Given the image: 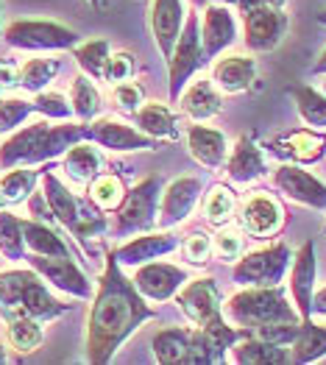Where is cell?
I'll return each instance as SVG.
<instances>
[{"mask_svg": "<svg viewBox=\"0 0 326 365\" xmlns=\"http://www.w3.org/2000/svg\"><path fill=\"white\" fill-rule=\"evenodd\" d=\"M324 232H326V226H324Z\"/></svg>", "mask_w": 326, "mask_h": 365, "instance_id": "e7e4bbea", "label": "cell"}, {"mask_svg": "<svg viewBox=\"0 0 326 365\" xmlns=\"http://www.w3.org/2000/svg\"><path fill=\"white\" fill-rule=\"evenodd\" d=\"M109 42L106 39H89L73 48V59L78 61V67L87 73L92 81H103L106 73V61H109Z\"/></svg>", "mask_w": 326, "mask_h": 365, "instance_id": "f35d334b", "label": "cell"}, {"mask_svg": "<svg viewBox=\"0 0 326 365\" xmlns=\"http://www.w3.org/2000/svg\"><path fill=\"white\" fill-rule=\"evenodd\" d=\"M9 360V354H6V346H0V363H6Z\"/></svg>", "mask_w": 326, "mask_h": 365, "instance_id": "6f0895ef", "label": "cell"}, {"mask_svg": "<svg viewBox=\"0 0 326 365\" xmlns=\"http://www.w3.org/2000/svg\"><path fill=\"white\" fill-rule=\"evenodd\" d=\"M240 223H243V232L245 235H254V237H273L282 223H285V210L276 198H270L265 192H251L243 207H240Z\"/></svg>", "mask_w": 326, "mask_h": 365, "instance_id": "e0dca14e", "label": "cell"}, {"mask_svg": "<svg viewBox=\"0 0 326 365\" xmlns=\"http://www.w3.org/2000/svg\"><path fill=\"white\" fill-rule=\"evenodd\" d=\"M290 346H293V351H290L293 363L307 365L321 360V357H326V327H318L312 318H304L296 340Z\"/></svg>", "mask_w": 326, "mask_h": 365, "instance_id": "1f68e13d", "label": "cell"}, {"mask_svg": "<svg viewBox=\"0 0 326 365\" xmlns=\"http://www.w3.org/2000/svg\"><path fill=\"white\" fill-rule=\"evenodd\" d=\"M212 3H223V6H232V3H238V0H212Z\"/></svg>", "mask_w": 326, "mask_h": 365, "instance_id": "680465c9", "label": "cell"}, {"mask_svg": "<svg viewBox=\"0 0 326 365\" xmlns=\"http://www.w3.org/2000/svg\"><path fill=\"white\" fill-rule=\"evenodd\" d=\"M134 120L140 125L143 134H148L159 143H173L178 140L181 128H178V118L170 112V106L165 103H143L137 112H134Z\"/></svg>", "mask_w": 326, "mask_h": 365, "instance_id": "83f0119b", "label": "cell"}, {"mask_svg": "<svg viewBox=\"0 0 326 365\" xmlns=\"http://www.w3.org/2000/svg\"><path fill=\"white\" fill-rule=\"evenodd\" d=\"M265 153L254 143V134H243L232 145V153L226 156V176L238 184H251L254 179L265 176Z\"/></svg>", "mask_w": 326, "mask_h": 365, "instance_id": "44dd1931", "label": "cell"}, {"mask_svg": "<svg viewBox=\"0 0 326 365\" xmlns=\"http://www.w3.org/2000/svg\"><path fill=\"white\" fill-rule=\"evenodd\" d=\"M184 26V9L181 0H153L151 6V34L165 59H170V51L176 45L178 34Z\"/></svg>", "mask_w": 326, "mask_h": 365, "instance_id": "7402d4cb", "label": "cell"}, {"mask_svg": "<svg viewBox=\"0 0 326 365\" xmlns=\"http://www.w3.org/2000/svg\"><path fill=\"white\" fill-rule=\"evenodd\" d=\"M29 268H34L51 287H56L76 299H92V284L87 274L76 265L73 257H45V254H26Z\"/></svg>", "mask_w": 326, "mask_h": 365, "instance_id": "7c38bea8", "label": "cell"}, {"mask_svg": "<svg viewBox=\"0 0 326 365\" xmlns=\"http://www.w3.org/2000/svg\"><path fill=\"white\" fill-rule=\"evenodd\" d=\"M70 309L45 287V279L31 271H3L0 274V318H36V321H54Z\"/></svg>", "mask_w": 326, "mask_h": 365, "instance_id": "3957f363", "label": "cell"}, {"mask_svg": "<svg viewBox=\"0 0 326 365\" xmlns=\"http://www.w3.org/2000/svg\"><path fill=\"white\" fill-rule=\"evenodd\" d=\"M45 332H42V321L36 318H14V321H6V343L20 351V354H31L42 346Z\"/></svg>", "mask_w": 326, "mask_h": 365, "instance_id": "8d00e7d4", "label": "cell"}, {"mask_svg": "<svg viewBox=\"0 0 326 365\" xmlns=\"http://www.w3.org/2000/svg\"><path fill=\"white\" fill-rule=\"evenodd\" d=\"M238 36V26L232 11L223 3H209L201 17V48H204V61L215 59L223 53Z\"/></svg>", "mask_w": 326, "mask_h": 365, "instance_id": "d6986e66", "label": "cell"}, {"mask_svg": "<svg viewBox=\"0 0 326 365\" xmlns=\"http://www.w3.org/2000/svg\"><path fill=\"white\" fill-rule=\"evenodd\" d=\"M61 73L59 59H29L20 67V87L31 95L48 90V84Z\"/></svg>", "mask_w": 326, "mask_h": 365, "instance_id": "ab89813d", "label": "cell"}, {"mask_svg": "<svg viewBox=\"0 0 326 365\" xmlns=\"http://www.w3.org/2000/svg\"><path fill=\"white\" fill-rule=\"evenodd\" d=\"M178 248H181V254H184V259H187L190 265L204 268L209 262V254H212V240H209L204 232H190Z\"/></svg>", "mask_w": 326, "mask_h": 365, "instance_id": "bcb514c9", "label": "cell"}, {"mask_svg": "<svg viewBox=\"0 0 326 365\" xmlns=\"http://www.w3.org/2000/svg\"><path fill=\"white\" fill-rule=\"evenodd\" d=\"M298 329H301V321H273V324H265L260 329H254L257 337H263L268 343H279V346H290L296 340Z\"/></svg>", "mask_w": 326, "mask_h": 365, "instance_id": "c3c4849f", "label": "cell"}, {"mask_svg": "<svg viewBox=\"0 0 326 365\" xmlns=\"http://www.w3.org/2000/svg\"><path fill=\"white\" fill-rule=\"evenodd\" d=\"M190 3H193V6H204L207 0H190Z\"/></svg>", "mask_w": 326, "mask_h": 365, "instance_id": "91938a15", "label": "cell"}, {"mask_svg": "<svg viewBox=\"0 0 326 365\" xmlns=\"http://www.w3.org/2000/svg\"><path fill=\"white\" fill-rule=\"evenodd\" d=\"M293 254L287 243H273L265 245L260 251H251L235 265V282L243 287H273L279 284L285 274L290 271Z\"/></svg>", "mask_w": 326, "mask_h": 365, "instance_id": "30bf717a", "label": "cell"}, {"mask_svg": "<svg viewBox=\"0 0 326 365\" xmlns=\"http://www.w3.org/2000/svg\"><path fill=\"white\" fill-rule=\"evenodd\" d=\"M178 103H181V112L193 120H209L215 118L220 109H223V95L215 87L212 78H201L195 81L187 92L178 95Z\"/></svg>", "mask_w": 326, "mask_h": 365, "instance_id": "4316f807", "label": "cell"}, {"mask_svg": "<svg viewBox=\"0 0 326 365\" xmlns=\"http://www.w3.org/2000/svg\"><path fill=\"white\" fill-rule=\"evenodd\" d=\"M153 315L156 312L146 304L134 282L120 271L115 251H109L87 318V360L92 365L109 363L120 346L140 329V324L151 321Z\"/></svg>", "mask_w": 326, "mask_h": 365, "instance_id": "6da1fadb", "label": "cell"}, {"mask_svg": "<svg viewBox=\"0 0 326 365\" xmlns=\"http://www.w3.org/2000/svg\"><path fill=\"white\" fill-rule=\"evenodd\" d=\"M23 237H26V248L31 254H45V257H73L67 243L51 229V223L42 220H23Z\"/></svg>", "mask_w": 326, "mask_h": 365, "instance_id": "4dcf8cb0", "label": "cell"}, {"mask_svg": "<svg viewBox=\"0 0 326 365\" xmlns=\"http://www.w3.org/2000/svg\"><path fill=\"white\" fill-rule=\"evenodd\" d=\"M29 210H31V217L34 220H42V223H56V217L51 212V204H48V198H45V192L39 190H34L29 195Z\"/></svg>", "mask_w": 326, "mask_h": 365, "instance_id": "f907efd6", "label": "cell"}, {"mask_svg": "<svg viewBox=\"0 0 326 365\" xmlns=\"http://www.w3.org/2000/svg\"><path fill=\"white\" fill-rule=\"evenodd\" d=\"M0 87H3V90L20 87V64L11 59V56L0 59Z\"/></svg>", "mask_w": 326, "mask_h": 365, "instance_id": "816d5d0a", "label": "cell"}, {"mask_svg": "<svg viewBox=\"0 0 326 365\" xmlns=\"http://www.w3.org/2000/svg\"><path fill=\"white\" fill-rule=\"evenodd\" d=\"M273 184L296 204H304L310 210L326 212V184L318 182L312 173H307L301 165L285 162L273 170Z\"/></svg>", "mask_w": 326, "mask_h": 365, "instance_id": "9a60e30c", "label": "cell"}, {"mask_svg": "<svg viewBox=\"0 0 326 365\" xmlns=\"http://www.w3.org/2000/svg\"><path fill=\"white\" fill-rule=\"evenodd\" d=\"M34 115V103L23 98H0V134H11Z\"/></svg>", "mask_w": 326, "mask_h": 365, "instance_id": "7bdbcfd3", "label": "cell"}, {"mask_svg": "<svg viewBox=\"0 0 326 365\" xmlns=\"http://www.w3.org/2000/svg\"><path fill=\"white\" fill-rule=\"evenodd\" d=\"M39 176H42L39 170H31L26 165L9 168V173L0 179V210H9L14 204L29 201V195L36 190Z\"/></svg>", "mask_w": 326, "mask_h": 365, "instance_id": "f546056e", "label": "cell"}, {"mask_svg": "<svg viewBox=\"0 0 326 365\" xmlns=\"http://www.w3.org/2000/svg\"><path fill=\"white\" fill-rule=\"evenodd\" d=\"M318 23H321V26H326V9H321V11H318Z\"/></svg>", "mask_w": 326, "mask_h": 365, "instance_id": "9f6ffc18", "label": "cell"}, {"mask_svg": "<svg viewBox=\"0 0 326 365\" xmlns=\"http://www.w3.org/2000/svg\"><path fill=\"white\" fill-rule=\"evenodd\" d=\"M324 92H326V81H324Z\"/></svg>", "mask_w": 326, "mask_h": 365, "instance_id": "be15d7a7", "label": "cell"}, {"mask_svg": "<svg viewBox=\"0 0 326 365\" xmlns=\"http://www.w3.org/2000/svg\"><path fill=\"white\" fill-rule=\"evenodd\" d=\"M223 315L243 329H260L273 321H301L298 309L290 304V299L285 296V290H279V284L273 287H245L235 293L232 299H226Z\"/></svg>", "mask_w": 326, "mask_h": 365, "instance_id": "5b68a950", "label": "cell"}, {"mask_svg": "<svg viewBox=\"0 0 326 365\" xmlns=\"http://www.w3.org/2000/svg\"><path fill=\"white\" fill-rule=\"evenodd\" d=\"M212 81L220 92L238 95V92H248L251 87H257V61L251 56H226L215 64L212 70Z\"/></svg>", "mask_w": 326, "mask_h": 365, "instance_id": "603a6c76", "label": "cell"}, {"mask_svg": "<svg viewBox=\"0 0 326 365\" xmlns=\"http://www.w3.org/2000/svg\"><path fill=\"white\" fill-rule=\"evenodd\" d=\"M39 182H42V192H45V198L51 204V212L56 217V223H61L67 232H73V226L78 220V212H81V201L70 192V187L61 182L56 173H51V168L42 170Z\"/></svg>", "mask_w": 326, "mask_h": 365, "instance_id": "484cf974", "label": "cell"}, {"mask_svg": "<svg viewBox=\"0 0 326 365\" xmlns=\"http://www.w3.org/2000/svg\"><path fill=\"white\" fill-rule=\"evenodd\" d=\"M312 315H324L326 318V287L312 293Z\"/></svg>", "mask_w": 326, "mask_h": 365, "instance_id": "f5cc1de1", "label": "cell"}, {"mask_svg": "<svg viewBox=\"0 0 326 365\" xmlns=\"http://www.w3.org/2000/svg\"><path fill=\"white\" fill-rule=\"evenodd\" d=\"M212 251L223 259V262H232V259H238L240 254H243V235H240L238 229H226L223 226V232L215 237V243H212Z\"/></svg>", "mask_w": 326, "mask_h": 365, "instance_id": "681fc988", "label": "cell"}, {"mask_svg": "<svg viewBox=\"0 0 326 365\" xmlns=\"http://www.w3.org/2000/svg\"><path fill=\"white\" fill-rule=\"evenodd\" d=\"M89 128V143H95L98 148L106 151H159L162 143L153 140L148 134H143L140 128H131L126 123L115 120V118H95L87 123Z\"/></svg>", "mask_w": 326, "mask_h": 365, "instance_id": "4fadbf2b", "label": "cell"}, {"mask_svg": "<svg viewBox=\"0 0 326 365\" xmlns=\"http://www.w3.org/2000/svg\"><path fill=\"white\" fill-rule=\"evenodd\" d=\"M134 73H137V59H134V53H128V51H115V53H109L103 81H109V84L115 87V84H123V81H131Z\"/></svg>", "mask_w": 326, "mask_h": 365, "instance_id": "f6af8a7d", "label": "cell"}, {"mask_svg": "<svg viewBox=\"0 0 326 365\" xmlns=\"http://www.w3.org/2000/svg\"><path fill=\"white\" fill-rule=\"evenodd\" d=\"M268 153L293 165H315L326 156V134L321 128H293L263 143Z\"/></svg>", "mask_w": 326, "mask_h": 365, "instance_id": "8fae6325", "label": "cell"}, {"mask_svg": "<svg viewBox=\"0 0 326 365\" xmlns=\"http://www.w3.org/2000/svg\"><path fill=\"white\" fill-rule=\"evenodd\" d=\"M187 148H190V156L207 170H218L226 162V151H229L223 131L209 128V125L187 128Z\"/></svg>", "mask_w": 326, "mask_h": 365, "instance_id": "cb8c5ba5", "label": "cell"}, {"mask_svg": "<svg viewBox=\"0 0 326 365\" xmlns=\"http://www.w3.org/2000/svg\"><path fill=\"white\" fill-rule=\"evenodd\" d=\"M34 103V112H39L42 118L48 120H70L73 118V106H70V98H64L61 92H36V98L31 101Z\"/></svg>", "mask_w": 326, "mask_h": 365, "instance_id": "ee69618b", "label": "cell"}, {"mask_svg": "<svg viewBox=\"0 0 326 365\" xmlns=\"http://www.w3.org/2000/svg\"><path fill=\"white\" fill-rule=\"evenodd\" d=\"M159 195H162V179L151 176L137 187H131L115 210V235H140L151 232L159 215Z\"/></svg>", "mask_w": 326, "mask_h": 365, "instance_id": "ba28073f", "label": "cell"}, {"mask_svg": "<svg viewBox=\"0 0 326 365\" xmlns=\"http://www.w3.org/2000/svg\"><path fill=\"white\" fill-rule=\"evenodd\" d=\"M26 237H23V220L9 210H0V254L6 259H26Z\"/></svg>", "mask_w": 326, "mask_h": 365, "instance_id": "60d3db41", "label": "cell"}, {"mask_svg": "<svg viewBox=\"0 0 326 365\" xmlns=\"http://www.w3.org/2000/svg\"><path fill=\"white\" fill-rule=\"evenodd\" d=\"M238 212V198L226 184H212L204 195V217L209 226L223 229L232 223V217Z\"/></svg>", "mask_w": 326, "mask_h": 365, "instance_id": "836d02e7", "label": "cell"}, {"mask_svg": "<svg viewBox=\"0 0 326 365\" xmlns=\"http://www.w3.org/2000/svg\"><path fill=\"white\" fill-rule=\"evenodd\" d=\"M265 3H270V6H276V9H285V6H287V0H265Z\"/></svg>", "mask_w": 326, "mask_h": 365, "instance_id": "11a10c76", "label": "cell"}, {"mask_svg": "<svg viewBox=\"0 0 326 365\" xmlns=\"http://www.w3.org/2000/svg\"><path fill=\"white\" fill-rule=\"evenodd\" d=\"M178 245H181V240L173 232H140V237L120 245L115 251V257H118L120 265L137 268V265H143L148 259H159L165 254H173Z\"/></svg>", "mask_w": 326, "mask_h": 365, "instance_id": "ffe728a7", "label": "cell"}, {"mask_svg": "<svg viewBox=\"0 0 326 365\" xmlns=\"http://www.w3.org/2000/svg\"><path fill=\"white\" fill-rule=\"evenodd\" d=\"M290 95L296 101L298 118L310 128H326V92H318L310 84L290 87Z\"/></svg>", "mask_w": 326, "mask_h": 365, "instance_id": "d590c367", "label": "cell"}, {"mask_svg": "<svg viewBox=\"0 0 326 365\" xmlns=\"http://www.w3.org/2000/svg\"><path fill=\"white\" fill-rule=\"evenodd\" d=\"M153 357L159 365H187L190 354V329H162L151 340Z\"/></svg>", "mask_w": 326, "mask_h": 365, "instance_id": "d6a6232c", "label": "cell"}, {"mask_svg": "<svg viewBox=\"0 0 326 365\" xmlns=\"http://www.w3.org/2000/svg\"><path fill=\"white\" fill-rule=\"evenodd\" d=\"M190 276L184 268L170 265V262H143L137 265V274H134V287L143 293V299L151 302H168L178 293V287L187 282Z\"/></svg>", "mask_w": 326, "mask_h": 365, "instance_id": "2e32d148", "label": "cell"}, {"mask_svg": "<svg viewBox=\"0 0 326 365\" xmlns=\"http://www.w3.org/2000/svg\"><path fill=\"white\" fill-rule=\"evenodd\" d=\"M204 67V48H201V20L195 14L184 17V26L178 34L176 45L170 51L168 59V90H170V101H178V95L184 92L187 81Z\"/></svg>", "mask_w": 326, "mask_h": 365, "instance_id": "9c48e42d", "label": "cell"}, {"mask_svg": "<svg viewBox=\"0 0 326 365\" xmlns=\"http://www.w3.org/2000/svg\"><path fill=\"white\" fill-rule=\"evenodd\" d=\"M226 360V349L215 340V337L204 332V329H190V354H187V365H212Z\"/></svg>", "mask_w": 326, "mask_h": 365, "instance_id": "b9f144b4", "label": "cell"}, {"mask_svg": "<svg viewBox=\"0 0 326 365\" xmlns=\"http://www.w3.org/2000/svg\"><path fill=\"white\" fill-rule=\"evenodd\" d=\"M89 187V201L101 210V212H115L120 204H123V198H126V182L120 179L118 173H98L92 182L87 184Z\"/></svg>", "mask_w": 326, "mask_h": 365, "instance_id": "e575fe53", "label": "cell"}, {"mask_svg": "<svg viewBox=\"0 0 326 365\" xmlns=\"http://www.w3.org/2000/svg\"><path fill=\"white\" fill-rule=\"evenodd\" d=\"M3 39L17 51H73L78 45V34L54 20H14Z\"/></svg>", "mask_w": 326, "mask_h": 365, "instance_id": "52a82bcc", "label": "cell"}, {"mask_svg": "<svg viewBox=\"0 0 326 365\" xmlns=\"http://www.w3.org/2000/svg\"><path fill=\"white\" fill-rule=\"evenodd\" d=\"M238 9L243 17V39H245L248 51H254V53L276 51L287 34L285 9H276L265 0H238Z\"/></svg>", "mask_w": 326, "mask_h": 365, "instance_id": "8992f818", "label": "cell"}, {"mask_svg": "<svg viewBox=\"0 0 326 365\" xmlns=\"http://www.w3.org/2000/svg\"><path fill=\"white\" fill-rule=\"evenodd\" d=\"M115 106L126 115H134L143 103H146V90L137 84V81H123V84H115Z\"/></svg>", "mask_w": 326, "mask_h": 365, "instance_id": "7dc6e473", "label": "cell"}, {"mask_svg": "<svg viewBox=\"0 0 326 365\" xmlns=\"http://www.w3.org/2000/svg\"><path fill=\"white\" fill-rule=\"evenodd\" d=\"M61 170L73 184H89L101 170H103V156L95 148V143L81 140L76 145H70L61 153Z\"/></svg>", "mask_w": 326, "mask_h": 365, "instance_id": "d4e9b609", "label": "cell"}, {"mask_svg": "<svg viewBox=\"0 0 326 365\" xmlns=\"http://www.w3.org/2000/svg\"><path fill=\"white\" fill-rule=\"evenodd\" d=\"M70 106H73V115L81 123H89L98 118V112H101V95H98V90H95V84H92V78H89L87 73H81V76L73 78Z\"/></svg>", "mask_w": 326, "mask_h": 365, "instance_id": "74e56055", "label": "cell"}, {"mask_svg": "<svg viewBox=\"0 0 326 365\" xmlns=\"http://www.w3.org/2000/svg\"><path fill=\"white\" fill-rule=\"evenodd\" d=\"M178 309L187 315V321H193L198 329H204L215 337L223 349H232L238 340L251 335V329L243 327H229L223 321V304H220V290L215 284V279H187L176 293Z\"/></svg>", "mask_w": 326, "mask_h": 365, "instance_id": "277c9868", "label": "cell"}, {"mask_svg": "<svg viewBox=\"0 0 326 365\" xmlns=\"http://www.w3.org/2000/svg\"><path fill=\"white\" fill-rule=\"evenodd\" d=\"M89 6H101V0H87Z\"/></svg>", "mask_w": 326, "mask_h": 365, "instance_id": "94428289", "label": "cell"}, {"mask_svg": "<svg viewBox=\"0 0 326 365\" xmlns=\"http://www.w3.org/2000/svg\"><path fill=\"white\" fill-rule=\"evenodd\" d=\"M3 92H6V90H3V87H0V98H3Z\"/></svg>", "mask_w": 326, "mask_h": 365, "instance_id": "6125c7cd", "label": "cell"}, {"mask_svg": "<svg viewBox=\"0 0 326 365\" xmlns=\"http://www.w3.org/2000/svg\"><path fill=\"white\" fill-rule=\"evenodd\" d=\"M201 190L204 184L195 176H178L168 184L159 195V215H156V223L162 229H173L178 223H184L193 210L198 207L201 201Z\"/></svg>", "mask_w": 326, "mask_h": 365, "instance_id": "5bb4252c", "label": "cell"}, {"mask_svg": "<svg viewBox=\"0 0 326 365\" xmlns=\"http://www.w3.org/2000/svg\"><path fill=\"white\" fill-rule=\"evenodd\" d=\"M290 293L301 321L312 318V293H315V243L307 240L290 262Z\"/></svg>", "mask_w": 326, "mask_h": 365, "instance_id": "ac0fdd59", "label": "cell"}, {"mask_svg": "<svg viewBox=\"0 0 326 365\" xmlns=\"http://www.w3.org/2000/svg\"><path fill=\"white\" fill-rule=\"evenodd\" d=\"M89 140L87 123H61V125H51L48 120H39L34 125H23L14 128L11 137L0 145V168H34L42 162H51L67 151L70 145Z\"/></svg>", "mask_w": 326, "mask_h": 365, "instance_id": "7a4b0ae2", "label": "cell"}, {"mask_svg": "<svg viewBox=\"0 0 326 365\" xmlns=\"http://www.w3.org/2000/svg\"><path fill=\"white\" fill-rule=\"evenodd\" d=\"M312 76H326V48L321 51V56H318V61L312 64Z\"/></svg>", "mask_w": 326, "mask_h": 365, "instance_id": "db71d44e", "label": "cell"}, {"mask_svg": "<svg viewBox=\"0 0 326 365\" xmlns=\"http://www.w3.org/2000/svg\"><path fill=\"white\" fill-rule=\"evenodd\" d=\"M290 360L287 346L279 343H268L263 337L248 335L240 343H235V363L243 365H282Z\"/></svg>", "mask_w": 326, "mask_h": 365, "instance_id": "f1b7e54d", "label": "cell"}]
</instances>
